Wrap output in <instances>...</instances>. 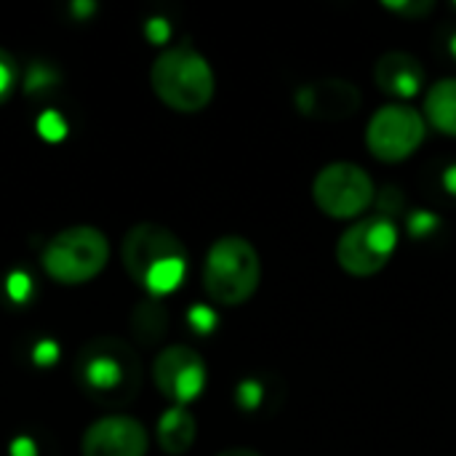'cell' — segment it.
I'll return each instance as SVG.
<instances>
[{
  "label": "cell",
  "mask_w": 456,
  "mask_h": 456,
  "mask_svg": "<svg viewBox=\"0 0 456 456\" xmlns=\"http://www.w3.org/2000/svg\"><path fill=\"white\" fill-rule=\"evenodd\" d=\"M123 267L152 299L176 291L187 275V248L184 243L160 224L142 222L123 238Z\"/></svg>",
  "instance_id": "6da1fadb"
},
{
  "label": "cell",
  "mask_w": 456,
  "mask_h": 456,
  "mask_svg": "<svg viewBox=\"0 0 456 456\" xmlns=\"http://www.w3.org/2000/svg\"><path fill=\"white\" fill-rule=\"evenodd\" d=\"M77 382L83 393L102 406L128 403L139 393L142 363L136 350L115 337L91 339L75 363Z\"/></svg>",
  "instance_id": "7a4b0ae2"
},
{
  "label": "cell",
  "mask_w": 456,
  "mask_h": 456,
  "mask_svg": "<svg viewBox=\"0 0 456 456\" xmlns=\"http://www.w3.org/2000/svg\"><path fill=\"white\" fill-rule=\"evenodd\" d=\"M155 96L174 112H203L216 91V77L208 59L192 45H171L160 51L150 67Z\"/></svg>",
  "instance_id": "3957f363"
},
{
  "label": "cell",
  "mask_w": 456,
  "mask_h": 456,
  "mask_svg": "<svg viewBox=\"0 0 456 456\" xmlns=\"http://www.w3.org/2000/svg\"><path fill=\"white\" fill-rule=\"evenodd\" d=\"M262 281L256 248L240 235H222L211 243L203 262V289L222 307L246 305Z\"/></svg>",
  "instance_id": "277c9868"
},
{
  "label": "cell",
  "mask_w": 456,
  "mask_h": 456,
  "mask_svg": "<svg viewBox=\"0 0 456 456\" xmlns=\"http://www.w3.org/2000/svg\"><path fill=\"white\" fill-rule=\"evenodd\" d=\"M110 262V240L102 230L77 224L56 232L43 254V273L61 286H80L94 281Z\"/></svg>",
  "instance_id": "5b68a950"
},
{
  "label": "cell",
  "mask_w": 456,
  "mask_h": 456,
  "mask_svg": "<svg viewBox=\"0 0 456 456\" xmlns=\"http://www.w3.org/2000/svg\"><path fill=\"white\" fill-rule=\"evenodd\" d=\"M398 248V224L390 216L371 214L347 227L337 243V262L353 278H371L387 267Z\"/></svg>",
  "instance_id": "8992f818"
},
{
  "label": "cell",
  "mask_w": 456,
  "mask_h": 456,
  "mask_svg": "<svg viewBox=\"0 0 456 456\" xmlns=\"http://www.w3.org/2000/svg\"><path fill=\"white\" fill-rule=\"evenodd\" d=\"M313 200L329 219H358L377 200V187L363 166L337 160L315 174Z\"/></svg>",
  "instance_id": "52a82bcc"
},
{
  "label": "cell",
  "mask_w": 456,
  "mask_h": 456,
  "mask_svg": "<svg viewBox=\"0 0 456 456\" xmlns=\"http://www.w3.org/2000/svg\"><path fill=\"white\" fill-rule=\"evenodd\" d=\"M428 134V120L406 102L379 107L366 126V147L382 163H401L411 158Z\"/></svg>",
  "instance_id": "ba28073f"
},
{
  "label": "cell",
  "mask_w": 456,
  "mask_h": 456,
  "mask_svg": "<svg viewBox=\"0 0 456 456\" xmlns=\"http://www.w3.org/2000/svg\"><path fill=\"white\" fill-rule=\"evenodd\" d=\"M152 382L166 401L187 409L206 387V361L187 345H168L152 363Z\"/></svg>",
  "instance_id": "9c48e42d"
},
{
  "label": "cell",
  "mask_w": 456,
  "mask_h": 456,
  "mask_svg": "<svg viewBox=\"0 0 456 456\" xmlns=\"http://www.w3.org/2000/svg\"><path fill=\"white\" fill-rule=\"evenodd\" d=\"M147 428L128 414H107L91 422L80 438L83 456H147Z\"/></svg>",
  "instance_id": "30bf717a"
},
{
  "label": "cell",
  "mask_w": 456,
  "mask_h": 456,
  "mask_svg": "<svg viewBox=\"0 0 456 456\" xmlns=\"http://www.w3.org/2000/svg\"><path fill=\"white\" fill-rule=\"evenodd\" d=\"M361 91L353 80L326 77L297 91V110L315 120H345L361 110Z\"/></svg>",
  "instance_id": "8fae6325"
},
{
  "label": "cell",
  "mask_w": 456,
  "mask_h": 456,
  "mask_svg": "<svg viewBox=\"0 0 456 456\" xmlns=\"http://www.w3.org/2000/svg\"><path fill=\"white\" fill-rule=\"evenodd\" d=\"M374 83L387 96L411 99L425 86V67L406 51H387L374 64Z\"/></svg>",
  "instance_id": "7c38bea8"
},
{
  "label": "cell",
  "mask_w": 456,
  "mask_h": 456,
  "mask_svg": "<svg viewBox=\"0 0 456 456\" xmlns=\"http://www.w3.org/2000/svg\"><path fill=\"white\" fill-rule=\"evenodd\" d=\"M198 438V422L184 406H171L158 419V444L166 454L182 456Z\"/></svg>",
  "instance_id": "4fadbf2b"
},
{
  "label": "cell",
  "mask_w": 456,
  "mask_h": 456,
  "mask_svg": "<svg viewBox=\"0 0 456 456\" xmlns=\"http://www.w3.org/2000/svg\"><path fill=\"white\" fill-rule=\"evenodd\" d=\"M425 120L436 131L456 139V77H444L428 88Z\"/></svg>",
  "instance_id": "5bb4252c"
},
{
  "label": "cell",
  "mask_w": 456,
  "mask_h": 456,
  "mask_svg": "<svg viewBox=\"0 0 456 456\" xmlns=\"http://www.w3.org/2000/svg\"><path fill=\"white\" fill-rule=\"evenodd\" d=\"M131 331H134V339L142 342V345H158L166 331H168V315L163 310V305L158 299H144L134 315H131Z\"/></svg>",
  "instance_id": "9a60e30c"
},
{
  "label": "cell",
  "mask_w": 456,
  "mask_h": 456,
  "mask_svg": "<svg viewBox=\"0 0 456 456\" xmlns=\"http://www.w3.org/2000/svg\"><path fill=\"white\" fill-rule=\"evenodd\" d=\"M35 131H37V136L40 139H45V142H51V144H56V142H61V139H67V118L61 115V112H56V110H45V112H40L37 115V120H35Z\"/></svg>",
  "instance_id": "2e32d148"
},
{
  "label": "cell",
  "mask_w": 456,
  "mask_h": 456,
  "mask_svg": "<svg viewBox=\"0 0 456 456\" xmlns=\"http://www.w3.org/2000/svg\"><path fill=\"white\" fill-rule=\"evenodd\" d=\"M59 83V72L51 67V64H43V61H35L27 72H24V94H43L48 91L51 86Z\"/></svg>",
  "instance_id": "e0dca14e"
},
{
  "label": "cell",
  "mask_w": 456,
  "mask_h": 456,
  "mask_svg": "<svg viewBox=\"0 0 456 456\" xmlns=\"http://www.w3.org/2000/svg\"><path fill=\"white\" fill-rule=\"evenodd\" d=\"M16 86H19V64L5 48H0V104L11 99Z\"/></svg>",
  "instance_id": "ac0fdd59"
},
{
  "label": "cell",
  "mask_w": 456,
  "mask_h": 456,
  "mask_svg": "<svg viewBox=\"0 0 456 456\" xmlns=\"http://www.w3.org/2000/svg\"><path fill=\"white\" fill-rule=\"evenodd\" d=\"M5 294H8V299H11V302L24 305V302L32 297V278H29L24 270H13V273H8V278H5Z\"/></svg>",
  "instance_id": "d6986e66"
},
{
  "label": "cell",
  "mask_w": 456,
  "mask_h": 456,
  "mask_svg": "<svg viewBox=\"0 0 456 456\" xmlns=\"http://www.w3.org/2000/svg\"><path fill=\"white\" fill-rule=\"evenodd\" d=\"M59 355H61V350H59V345H56L53 339H40V342H35V347H32V363H35L37 369H51V366H56Z\"/></svg>",
  "instance_id": "ffe728a7"
},
{
  "label": "cell",
  "mask_w": 456,
  "mask_h": 456,
  "mask_svg": "<svg viewBox=\"0 0 456 456\" xmlns=\"http://www.w3.org/2000/svg\"><path fill=\"white\" fill-rule=\"evenodd\" d=\"M262 385L259 382H251V379H246V382H240L238 385V393H235V398H238V406L240 409H246V411H254V409H259V403H262Z\"/></svg>",
  "instance_id": "44dd1931"
},
{
  "label": "cell",
  "mask_w": 456,
  "mask_h": 456,
  "mask_svg": "<svg viewBox=\"0 0 456 456\" xmlns=\"http://www.w3.org/2000/svg\"><path fill=\"white\" fill-rule=\"evenodd\" d=\"M144 35H147V40H150V43H155V45H166V43H168V37H171V24H168V19H163V16H152V19H147V21H144Z\"/></svg>",
  "instance_id": "7402d4cb"
},
{
  "label": "cell",
  "mask_w": 456,
  "mask_h": 456,
  "mask_svg": "<svg viewBox=\"0 0 456 456\" xmlns=\"http://www.w3.org/2000/svg\"><path fill=\"white\" fill-rule=\"evenodd\" d=\"M187 321H190V326H192L198 334H208V331L216 326V315H214V310H208V307H203V305L192 307V310L187 313Z\"/></svg>",
  "instance_id": "603a6c76"
},
{
  "label": "cell",
  "mask_w": 456,
  "mask_h": 456,
  "mask_svg": "<svg viewBox=\"0 0 456 456\" xmlns=\"http://www.w3.org/2000/svg\"><path fill=\"white\" fill-rule=\"evenodd\" d=\"M436 227H438V219H436L430 211H414V214L409 216V230H411V235H417V238H428Z\"/></svg>",
  "instance_id": "cb8c5ba5"
},
{
  "label": "cell",
  "mask_w": 456,
  "mask_h": 456,
  "mask_svg": "<svg viewBox=\"0 0 456 456\" xmlns=\"http://www.w3.org/2000/svg\"><path fill=\"white\" fill-rule=\"evenodd\" d=\"M385 8L393 11V13H403V16L419 19V16H428L436 5L428 3V0H414V3H385Z\"/></svg>",
  "instance_id": "d4e9b609"
},
{
  "label": "cell",
  "mask_w": 456,
  "mask_h": 456,
  "mask_svg": "<svg viewBox=\"0 0 456 456\" xmlns=\"http://www.w3.org/2000/svg\"><path fill=\"white\" fill-rule=\"evenodd\" d=\"M8 456H37V444L29 436H16L8 446Z\"/></svg>",
  "instance_id": "484cf974"
},
{
  "label": "cell",
  "mask_w": 456,
  "mask_h": 456,
  "mask_svg": "<svg viewBox=\"0 0 456 456\" xmlns=\"http://www.w3.org/2000/svg\"><path fill=\"white\" fill-rule=\"evenodd\" d=\"M94 11H96V5H94L91 0H75V3H72V16H75V19H88Z\"/></svg>",
  "instance_id": "4316f807"
},
{
  "label": "cell",
  "mask_w": 456,
  "mask_h": 456,
  "mask_svg": "<svg viewBox=\"0 0 456 456\" xmlns=\"http://www.w3.org/2000/svg\"><path fill=\"white\" fill-rule=\"evenodd\" d=\"M216 456H265V454H259V452H254V449H240V446H235V449H224V452H219Z\"/></svg>",
  "instance_id": "83f0119b"
},
{
  "label": "cell",
  "mask_w": 456,
  "mask_h": 456,
  "mask_svg": "<svg viewBox=\"0 0 456 456\" xmlns=\"http://www.w3.org/2000/svg\"><path fill=\"white\" fill-rule=\"evenodd\" d=\"M444 182H446V187H449V192H454V195H456V166H454V168H449V171H446V176H444Z\"/></svg>",
  "instance_id": "f1b7e54d"
},
{
  "label": "cell",
  "mask_w": 456,
  "mask_h": 456,
  "mask_svg": "<svg viewBox=\"0 0 456 456\" xmlns=\"http://www.w3.org/2000/svg\"><path fill=\"white\" fill-rule=\"evenodd\" d=\"M452 51H454V53H456V37H454V43H452Z\"/></svg>",
  "instance_id": "f546056e"
}]
</instances>
